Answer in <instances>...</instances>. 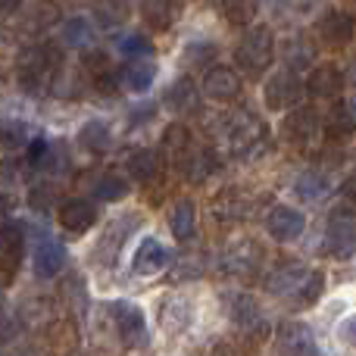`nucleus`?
<instances>
[{
	"label": "nucleus",
	"mask_w": 356,
	"mask_h": 356,
	"mask_svg": "<svg viewBox=\"0 0 356 356\" xmlns=\"http://www.w3.org/2000/svg\"><path fill=\"white\" fill-rule=\"evenodd\" d=\"M50 144L44 141V138H38V141H31L29 144V163L31 166H44V163H47V156H50Z\"/></svg>",
	"instance_id": "obj_38"
},
{
	"label": "nucleus",
	"mask_w": 356,
	"mask_h": 356,
	"mask_svg": "<svg viewBox=\"0 0 356 356\" xmlns=\"http://www.w3.org/2000/svg\"><path fill=\"white\" fill-rule=\"evenodd\" d=\"M266 232H269L272 241L278 244H294L303 232H307V216L297 207H288V203H278L266 213Z\"/></svg>",
	"instance_id": "obj_9"
},
{
	"label": "nucleus",
	"mask_w": 356,
	"mask_h": 356,
	"mask_svg": "<svg viewBox=\"0 0 356 356\" xmlns=\"http://www.w3.org/2000/svg\"><path fill=\"white\" fill-rule=\"evenodd\" d=\"M222 266L238 278H257L266 266V250L253 238H238L225 247Z\"/></svg>",
	"instance_id": "obj_7"
},
{
	"label": "nucleus",
	"mask_w": 356,
	"mask_h": 356,
	"mask_svg": "<svg viewBox=\"0 0 356 356\" xmlns=\"http://www.w3.org/2000/svg\"><path fill=\"white\" fill-rule=\"evenodd\" d=\"M113 319H116V332H119V341L125 347H141L147 344V322H144V313L135 307V303H113L110 307Z\"/></svg>",
	"instance_id": "obj_11"
},
{
	"label": "nucleus",
	"mask_w": 356,
	"mask_h": 356,
	"mask_svg": "<svg viewBox=\"0 0 356 356\" xmlns=\"http://www.w3.org/2000/svg\"><path fill=\"white\" fill-rule=\"evenodd\" d=\"M125 169H129V175L135 178V181H154V178L160 175V160H156L154 150H138V154L129 156Z\"/></svg>",
	"instance_id": "obj_28"
},
{
	"label": "nucleus",
	"mask_w": 356,
	"mask_h": 356,
	"mask_svg": "<svg viewBox=\"0 0 356 356\" xmlns=\"http://www.w3.org/2000/svg\"><path fill=\"white\" fill-rule=\"evenodd\" d=\"M63 38H66V44H72V47L88 44V38H91V25H88V19H69Z\"/></svg>",
	"instance_id": "obj_35"
},
{
	"label": "nucleus",
	"mask_w": 356,
	"mask_h": 356,
	"mask_svg": "<svg viewBox=\"0 0 356 356\" xmlns=\"http://www.w3.org/2000/svg\"><path fill=\"white\" fill-rule=\"evenodd\" d=\"M50 194H54V191H50V188H35V191H31V207H35V209H47L50 207Z\"/></svg>",
	"instance_id": "obj_41"
},
{
	"label": "nucleus",
	"mask_w": 356,
	"mask_h": 356,
	"mask_svg": "<svg viewBox=\"0 0 356 356\" xmlns=\"http://www.w3.org/2000/svg\"><path fill=\"white\" fill-rule=\"evenodd\" d=\"M316 31H319V41L325 44V47L341 50V47H347V44L353 41V35H356V19L350 16V13H344V10H328L325 16L319 19Z\"/></svg>",
	"instance_id": "obj_12"
},
{
	"label": "nucleus",
	"mask_w": 356,
	"mask_h": 356,
	"mask_svg": "<svg viewBox=\"0 0 356 356\" xmlns=\"http://www.w3.org/2000/svg\"><path fill=\"white\" fill-rule=\"evenodd\" d=\"M222 10H225L228 16H232V22H234V25H244L247 19H250L253 13H257V6H253V3H225Z\"/></svg>",
	"instance_id": "obj_39"
},
{
	"label": "nucleus",
	"mask_w": 356,
	"mask_h": 356,
	"mask_svg": "<svg viewBox=\"0 0 356 356\" xmlns=\"http://www.w3.org/2000/svg\"><path fill=\"white\" fill-rule=\"evenodd\" d=\"M144 19H147L154 29L166 31L169 25H172V16H175V6L172 3H144Z\"/></svg>",
	"instance_id": "obj_33"
},
{
	"label": "nucleus",
	"mask_w": 356,
	"mask_h": 356,
	"mask_svg": "<svg viewBox=\"0 0 356 356\" xmlns=\"http://www.w3.org/2000/svg\"><path fill=\"white\" fill-rule=\"evenodd\" d=\"M122 85L129 88V91H135V94H144L150 85H154V79H156V66L150 60H131L129 66L122 69Z\"/></svg>",
	"instance_id": "obj_23"
},
{
	"label": "nucleus",
	"mask_w": 356,
	"mask_h": 356,
	"mask_svg": "<svg viewBox=\"0 0 356 356\" xmlns=\"http://www.w3.org/2000/svg\"><path fill=\"white\" fill-rule=\"evenodd\" d=\"M6 213H10V197L0 194V219H6Z\"/></svg>",
	"instance_id": "obj_42"
},
{
	"label": "nucleus",
	"mask_w": 356,
	"mask_h": 356,
	"mask_svg": "<svg viewBox=\"0 0 356 356\" xmlns=\"http://www.w3.org/2000/svg\"><path fill=\"white\" fill-rule=\"evenodd\" d=\"M350 81L356 85V56H353V63H350Z\"/></svg>",
	"instance_id": "obj_43"
},
{
	"label": "nucleus",
	"mask_w": 356,
	"mask_h": 356,
	"mask_svg": "<svg viewBox=\"0 0 356 356\" xmlns=\"http://www.w3.org/2000/svg\"><path fill=\"white\" fill-rule=\"evenodd\" d=\"M216 60V44L213 41H188L184 44V54H181V63L184 66H194V69H209Z\"/></svg>",
	"instance_id": "obj_30"
},
{
	"label": "nucleus",
	"mask_w": 356,
	"mask_h": 356,
	"mask_svg": "<svg viewBox=\"0 0 356 356\" xmlns=\"http://www.w3.org/2000/svg\"><path fill=\"white\" fill-rule=\"evenodd\" d=\"M291 194L300 197L303 203H322L328 194H332V181H328V175L322 172V169H307V172H300L294 178V184H291Z\"/></svg>",
	"instance_id": "obj_17"
},
{
	"label": "nucleus",
	"mask_w": 356,
	"mask_h": 356,
	"mask_svg": "<svg viewBox=\"0 0 356 356\" xmlns=\"http://www.w3.org/2000/svg\"><path fill=\"white\" fill-rule=\"evenodd\" d=\"M166 266H169V247L163 244L160 238L147 234V238L138 241L135 253H131V272H135L138 278H154V275H160Z\"/></svg>",
	"instance_id": "obj_10"
},
{
	"label": "nucleus",
	"mask_w": 356,
	"mask_h": 356,
	"mask_svg": "<svg viewBox=\"0 0 356 356\" xmlns=\"http://www.w3.org/2000/svg\"><path fill=\"white\" fill-rule=\"evenodd\" d=\"M278 347H282L284 356H319L316 353V344L313 338H309L307 328L300 325H288L282 332V338H278Z\"/></svg>",
	"instance_id": "obj_24"
},
{
	"label": "nucleus",
	"mask_w": 356,
	"mask_h": 356,
	"mask_svg": "<svg viewBox=\"0 0 356 356\" xmlns=\"http://www.w3.org/2000/svg\"><path fill=\"white\" fill-rule=\"evenodd\" d=\"M63 66V50L56 44H38L19 56V85L29 94H41Z\"/></svg>",
	"instance_id": "obj_4"
},
{
	"label": "nucleus",
	"mask_w": 356,
	"mask_h": 356,
	"mask_svg": "<svg viewBox=\"0 0 356 356\" xmlns=\"http://www.w3.org/2000/svg\"><path fill=\"white\" fill-rule=\"evenodd\" d=\"M79 144H81V147H88V150H97V154H100V150H106L113 144L110 125L100 122V119H91V122L79 131Z\"/></svg>",
	"instance_id": "obj_29"
},
{
	"label": "nucleus",
	"mask_w": 356,
	"mask_h": 356,
	"mask_svg": "<svg viewBox=\"0 0 356 356\" xmlns=\"http://www.w3.org/2000/svg\"><path fill=\"white\" fill-rule=\"evenodd\" d=\"M119 54L131 56V60H144V56L154 54V41H150L147 35H141V31H135V35H125L122 41H119Z\"/></svg>",
	"instance_id": "obj_32"
},
{
	"label": "nucleus",
	"mask_w": 356,
	"mask_h": 356,
	"mask_svg": "<svg viewBox=\"0 0 356 356\" xmlns=\"http://www.w3.org/2000/svg\"><path fill=\"white\" fill-rule=\"evenodd\" d=\"M344 81L347 79H344V72H341V66H334V63H319V66H313V72L303 81V88H307L313 97L334 100L344 91Z\"/></svg>",
	"instance_id": "obj_14"
},
{
	"label": "nucleus",
	"mask_w": 356,
	"mask_h": 356,
	"mask_svg": "<svg viewBox=\"0 0 356 356\" xmlns=\"http://www.w3.org/2000/svg\"><path fill=\"white\" fill-rule=\"evenodd\" d=\"M282 56H284V63H288L284 69H291V72L300 75V69L313 66V60H316V47H313V41H309L307 35H291V38H284Z\"/></svg>",
	"instance_id": "obj_20"
},
{
	"label": "nucleus",
	"mask_w": 356,
	"mask_h": 356,
	"mask_svg": "<svg viewBox=\"0 0 356 356\" xmlns=\"http://www.w3.org/2000/svg\"><path fill=\"white\" fill-rule=\"evenodd\" d=\"M169 232L175 234V241H191L197 234V207L191 200H181L169 213Z\"/></svg>",
	"instance_id": "obj_22"
},
{
	"label": "nucleus",
	"mask_w": 356,
	"mask_h": 356,
	"mask_svg": "<svg viewBox=\"0 0 356 356\" xmlns=\"http://www.w3.org/2000/svg\"><path fill=\"white\" fill-rule=\"evenodd\" d=\"M178 169L184 172L188 181L200 184L219 169V160H216V154L209 147H203V144H191V150L184 154V160L178 163Z\"/></svg>",
	"instance_id": "obj_15"
},
{
	"label": "nucleus",
	"mask_w": 356,
	"mask_h": 356,
	"mask_svg": "<svg viewBox=\"0 0 356 356\" xmlns=\"http://www.w3.org/2000/svg\"><path fill=\"white\" fill-rule=\"evenodd\" d=\"M266 288H269L272 297H278L282 303H288L291 309H307L313 307L322 297V288H325V275L319 269H309L303 263H294V259H284L266 278Z\"/></svg>",
	"instance_id": "obj_1"
},
{
	"label": "nucleus",
	"mask_w": 356,
	"mask_h": 356,
	"mask_svg": "<svg viewBox=\"0 0 356 356\" xmlns=\"http://www.w3.org/2000/svg\"><path fill=\"white\" fill-rule=\"evenodd\" d=\"M203 94L216 104H228L241 94V75L232 66H209L203 75Z\"/></svg>",
	"instance_id": "obj_13"
},
{
	"label": "nucleus",
	"mask_w": 356,
	"mask_h": 356,
	"mask_svg": "<svg viewBox=\"0 0 356 356\" xmlns=\"http://www.w3.org/2000/svg\"><path fill=\"white\" fill-rule=\"evenodd\" d=\"M356 131V122H353V113L347 110L344 104H334L328 110V116L322 119V135L328 138L332 144H341V141H350Z\"/></svg>",
	"instance_id": "obj_19"
},
{
	"label": "nucleus",
	"mask_w": 356,
	"mask_h": 356,
	"mask_svg": "<svg viewBox=\"0 0 356 356\" xmlns=\"http://www.w3.org/2000/svg\"><path fill=\"white\" fill-rule=\"evenodd\" d=\"M81 66H85V72L91 75H100V72H106V69H113L110 66V56L104 54V50H85V56H81Z\"/></svg>",
	"instance_id": "obj_37"
},
{
	"label": "nucleus",
	"mask_w": 356,
	"mask_h": 356,
	"mask_svg": "<svg viewBox=\"0 0 356 356\" xmlns=\"http://www.w3.org/2000/svg\"><path fill=\"white\" fill-rule=\"evenodd\" d=\"M63 263H66V250H63L60 241L47 238L35 247V272L41 278H54L56 272L63 269Z\"/></svg>",
	"instance_id": "obj_21"
},
{
	"label": "nucleus",
	"mask_w": 356,
	"mask_h": 356,
	"mask_svg": "<svg viewBox=\"0 0 356 356\" xmlns=\"http://www.w3.org/2000/svg\"><path fill=\"white\" fill-rule=\"evenodd\" d=\"M163 154H166V160L172 163V166H178V163L184 160V154L191 150V144H194V138H191V131L184 129V125H169L166 135H163Z\"/></svg>",
	"instance_id": "obj_25"
},
{
	"label": "nucleus",
	"mask_w": 356,
	"mask_h": 356,
	"mask_svg": "<svg viewBox=\"0 0 356 356\" xmlns=\"http://www.w3.org/2000/svg\"><path fill=\"white\" fill-rule=\"evenodd\" d=\"M338 344L350 356H356V309L338 322Z\"/></svg>",
	"instance_id": "obj_34"
},
{
	"label": "nucleus",
	"mask_w": 356,
	"mask_h": 356,
	"mask_svg": "<svg viewBox=\"0 0 356 356\" xmlns=\"http://www.w3.org/2000/svg\"><path fill=\"white\" fill-rule=\"evenodd\" d=\"M225 147L234 160H257L272 147L269 125L250 110L234 113L225 119Z\"/></svg>",
	"instance_id": "obj_2"
},
{
	"label": "nucleus",
	"mask_w": 356,
	"mask_h": 356,
	"mask_svg": "<svg viewBox=\"0 0 356 356\" xmlns=\"http://www.w3.org/2000/svg\"><path fill=\"white\" fill-rule=\"evenodd\" d=\"M303 94H307L303 79L297 72H291V69H278V72H272L269 79L263 81V104L269 106L272 113L297 110Z\"/></svg>",
	"instance_id": "obj_5"
},
{
	"label": "nucleus",
	"mask_w": 356,
	"mask_h": 356,
	"mask_svg": "<svg viewBox=\"0 0 356 356\" xmlns=\"http://www.w3.org/2000/svg\"><path fill=\"white\" fill-rule=\"evenodd\" d=\"M163 97H166V106L175 113V116H188V113H194L197 104H200V91H197V85L188 79V75H181L175 85H169Z\"/></svg>",
	"instance_id": "obj_18"
},
{
	"label": "nucleus",
	"mask_w": 356,
	"mask_h": 356,
	"mask_svg": "<svg viewBox=\"0 0 356 356\" xmlns=\"http://www.w3.org/2000/svg\"><path fill=\"white\" fill-rule=\"evenodd\" d=\"M341 200H344L347 213H356V175L344 178V184H341Z\"/></svg>",
	"instance_id": "obj_40"
},
{
	"label": "nucleus",
	"mask_w": 356,
	"mask_h": 356,
	"mask_svg": "<svg viewBox=\"0 0 356 356\" xmlns=\"http://www.w3.org/2000/svg\"><path fill=\"white\" fill-rule=\"evenodd\" d=\"M232 322L234 325H241L244 332H250V328H257L259 322H263V309L257 307V300L247 294H238L232 300Z\"/></svg>",
	"instance_id": "obj_27"
},
{
	"label": "nucleus",
	"mask_w": 356,
	"mask_h": 356,
	"mask_svg": "<svg viewBox=\"0 0 356 356\" xmlns=\"http://www.w3.org/2000/svg\"><path fill=\"white\" fill-rule=\"evenodd\" d=\"M275 35L266 25H250L241 35L238 47H234V63L247 79H259L263 72H269V66L275 63Z\"/></svg>",
	"instance_id": "obj_3"
},
{
	"label": "nucleus",
	"mask_w": 356,
	"mask_h": 356,
	"mask_svg": "<svg viewBox=\"0 0 356 356\" xmlns=\"http://www.w3.org/2000/svg\"><path fill=\"white\" fill-rule=\"evenodd\" d=\"M125 194H129V181L116 172H106L94 188V197H100V200H122Z\"/></svg>",
	"instance_id": "obj_31"
},
{
	"label": "nucleus",
	"mask_w": 356,
	"mask_h": 356,
	"mask_svg": "<svg viewBox=\"0 0 356 356\" xmlns=\"http://www.w3.org/2000/svg\"><path fill=\"white\" fill-rule=\"evenodd\" d=\"M282 138L294 150H316L322 138V119L313 106H297L294 113H288L282 122Z\"/></svg>",
	"instance_id": "obj_6"
},
{
	"label": "nucleus",
	"mask_w": 356,
	"mask_h": 356,
	"mask_svg": "<svg viewBox=\"0 0 356 356\" xmlns=\"http://www.w3.org/2000/svg\"><path fill=\"white\" fill-rule=\"evenodd\" d=\"M350 113H353V122H356V100H353V106H350Z\"/></svg>",
	"instance_id": "obj_44"
},
{
	"label": "nucleus",
	"mask_w": 356,
	"mask_h": 356,
	"mask_svg": "<svg viewBox=\"0 0 356 356\" xmlns=\"http://www.w3.org/2000/svg\"><path fill=\"white\" fill-rule=\"evenodd\" d=\"M0 85H3V79H0Z\"/></svg>",
	"instance_id": "obj_45"
},
{
	"label": "nucleus",
	"mask_w": 356,
	"mask_h": 356,
	"mask_svg": "<svg viewBox=\"0 0 356 356\" xmlns=\"http://www.w3.org/2000/svg\"><path fill=\"white\" fill-rule=\"evenodd\" d=\"M22 247H25L22 225H19V222H3V225H0V259L16 266L19 257H22Z\"/></svg>",
	"instance_id": "obj_26"
},
{
	"label": "nucleus",
	"mask_w": 356,
	"mask_h": 356,
	"mask_svg": "<svg viewBox=\"0 0 356 356\" xmlns=\"http://www.w3.org/2000/svg\"><path fill=\"white\" fill-rule=\"evenodd\" d=\"M22 138H25V129H22V122H0V150H13V147H19L22 144Z\"/></svg>",
	"instance_id": "obj_36"
},
{
	"label": "nucleus",
	"mask_w": 356,
	"mask_h": 356,
	"mask_svg": "<svg viewBox=\"0 0 356 356\" xmlns=\"http://www.w3.org/2000/svg\"><path fill=\"white\" fill-rule=\"evenodd\" d=\"M322 250L332 259H350L356 253V222L350 213H332L322 234Z\"/></svg>",
	"instance_id": "obj_8"
},
{
	"label": "nucleus",
	"mask_w": 356,
	"mask_h": 356,
	"mask_svg": "<svg viewBox=\"0 0 356 356\" xmlns=\"http://www.w3.org/2000/svg\"><path fill=\"white\" fill-rule=\"evenodd\" d=\"M97 222V207L91 200H66L60 207V225L69 234H85Z\"/></svg>",
	"instance_id": "obj_16"
}]
</instances>
